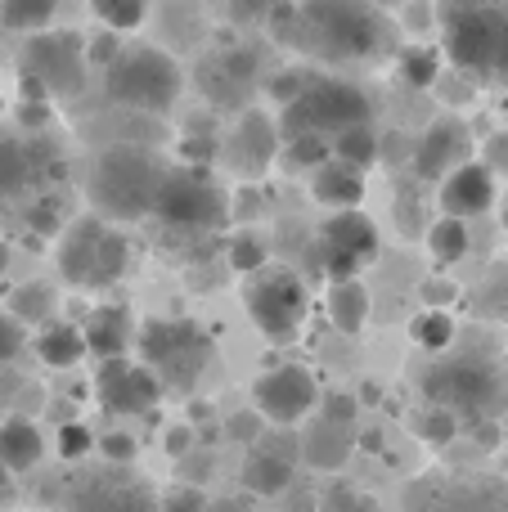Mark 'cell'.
Wrapping results in <instances>:
<instances>
[{
    "mask_svg": "<svg viewBox=\"0 0 508 512\" xmlns=\"http://www.w3.org/2000/svg\"><path fill=\"white\" fill-rule=\"evenodd\" d=\"M36 355H41L50 369H72V364L86 360V337L68 324H50L36 337Z\"/></svg>",
    "mask_w": 508,
    "mask_h": 512,
    "instance_id": "cell-27",
    "label": "cell"
},
{
    "mask_svg": "<svg viewBox=\"0 0 508 512\" xmlns=\"http://www.w3.org/2000/svg\"><path fill=\"white\" fill-rule=\"evenodd\" d=\"M401 27H410V32H428L432 23H437V9L432 5H401V18H396Z\"/></svg>",
    "mask_w": 508,
    "mask_h": 512,
    "instance_id": "cell-51",
    "label": "cell"
},
{
    "mask_svg": "<svg viewBox=\"0 0 508 512\" xmlns=\"http://www.w3.org/2000/svg\"><path fill=\"white\" fill-rule=\"evenodd\" d=\"M396 230H401L405 239L428 234V225H423V207H419V189H414V185L396 189Z\"/></svg>",
    "mask_w": 508,
    "mask_h": 512,
    "instance_id": "cell-37",
    "label": "cell"
},
{
    "mask_svg": "<svg viewBox=\"0 0 508 512\" xmlns=\"http://www.w3.org/2000/svg\"><path fill=\"white\" fill-rule=\"evenodd\" d=\"M68 512H153V499L122 472H104V477H86L72 490Z\"/></svg>",
    "mask_w": 508,
    "mask_h": 512,
    "instance_id": "cell-18",
    "label": "cell"
},
{
    "mask_svg": "<svg viewBox=\"0 0 508 512\" xmlns=\"http://www.w3.org/2000/svg\"><path fill=\"white\" fill-rule=\"evenodd\" d=\"M396 23L378 5H360V0H311L302 5V41L297 50L315 54V59L351 63V59H378L392 50Z\"/></svg>",
    "mask_w": 508,
    "mask_h": 512,
    "instance_id": "cell-3",
    "label": "cell"
},
{
    "mask_svg": "<svg viewBox=\"0 0 508 512\" xmlns=\"http://www.w3.org/2000/svg\"><path fill=\"white\" fill-rule=\"evenodd\" d=\"M252 212H261L257 185H243L239 194H230V221H252Z\"/></svg>",
    "mask_w": 508,
    "mask_h": 512,
    "instance_id": "cell-50",
    "label": "cell"
},
{
    "mask_svg": "<svg viewBox=\"0 0 508 512\" xmlns=\"http://www.w3.org/2000/svg\"><path fill=\"white\" fill-rule=\"evenodd\" d=\"M18 68L27 81L45 90V99L81 95V86H86V41L77 32H36L27 36Z\"/></svg>",
    "mask_w": 508,
    "mask_h": 512,
    "instance_id": "cell-11",
    "label": "cell"
},
{
    "mask_svg": "<svg viewBox=\"0 0 508 512\" xmlns=\"http://www.w3.org/2000/svg\"><path fill=\"white\" fill-rule=\"evenodd\" d=\"M329 149H333V162H342V167L365 176V171L378 162V131L374 126H351V131L333 135Z\"/></svg>",
    "mask_w": 508,
    "mask_h": 512,
    "instance_id": "cell-28",
    "label": "cell"
},
{
    "mask_svg": "<svg viewBox=\"0 0 508 512\" xmlns=\"http://www.w3.org/2000/svg\"><path fill=\"white\" fill-rule=\"evenodd\" d=\"M216 512H243V504H234V499H221V504H216Z\"/></svg>",
    "mask_w": 508,
    "mask_h": 512,
    "instance_id": "cell-56",
    "label": "cell"
},
{
    "mask_svg": "<svg viewBox=\"0 0 508 512\" xmlns=\"http://www.w3.org/2000/svg\"><path fill=\"white\" fill-rule=\"evenodd\" d=\"M32 185H41V180H36L32 144L14 140V135H0V198H18Z\"/></svg>",
    "mask_w": 508,
    "mask_h": 512,
    "instance_id": "cell-25",
    "label": "cell"
},
{
    "mask_svg": "<svg viewBox=\"0 0 508 512\" xmlns=\"http://www.w3.org/2000/svg\"><path fill=\"white\" fill-rule=\"evenodd\" d=\"M369 95L360 86L342 77H315L311 86L302 90V99L279 113V144L297 140V135H320V140H333V135L351 131V126H369Z\"/></svg>",
    "mask_w": 508,
    "mask_h": 512,
    "instance_id": "cell-8",
    "label": "cell"
},
{
    "mask_svg": "<svg viewBox=\"0 0 508 512\" xmlns=\"http://www.w3.org/2000/svg\"><path fill=\"white\" fill-rule=\"evenodd\" d=\"M252 396H257V414L266 423H297L315 409L320 387H315V373L302 364H279V369L261 373L252 382Z\"/></svg>",
    "mask_w": 508,
    "mask_h": 512,
    "instance_id": "cell-13",
    "label": "cell"
},
{
    "mask_svg": "<svg viewBox=\"0 0 508 512\" xmlns=\"http://www.w3.org/2000/svg\"><path fill=\"white\" fill-rule=\"evenodd\" d=\"M311 72H275V77H270V95L279 99V108H288L293 104V99H302V90L311 86Z\"/></svg>",
    "mask_w": 508,
    "mask_h": 512,
    "instance_id": "cell-45",
    "label": "cell"
},
{
    "mask_svg": "<svg viewBox=\"0 0 508 512\" xmlns=\"http://www.w3.org/2000/svg\"><path fill=\"white\" fill-rule=\"evenodd\" d=\"M437 207L450 221H464L468 216H486L495 207V176L482 167V162H464L459 171H450L437 189Z\"/></svg>",
    "mask_w": 508,
    "mask_h": 512,
    "instance_id": "cell-17",
    "label": "cell"
},
{
    "mask_svg": "<svg viewBox=\"0 0 508 512\" xmlns=\"http://www.w3.org/2000/svg\"><path fill=\"white\" fill-rule=\"evenodd\" d=\"M54 18V5L50 0H32V5H5L0 9V23L14 27V32H45V23Z\"/></svg>",
    "mask_w": 508,
    "mask_h": 512,
    "instance_id": "cell-36",
    "label": "cell"
},
{
    "mask_svg": "<svg viewBox=\"0 0 508 512\" xmlns=\"http://www.w3.org/2000/svg\"><path fill=\"white\" fill-rule=\"evenodd\" d=\"M473 310L486 319H508V261L486 270L482 288H477V297H473Z\"/></svg>",
    "mask_w": 508,
    "mask_h": 512,
    "instance_id": "cell-33",
    "label": "cell"
},
{
    "mask_svg": "<svg viewBox=\"0 0 508 512\" xmlns=\"http://www.w3.org/2000/svg\"><path fill=\"white\" fill-rule=\"evenodd\" d=\"M419 436L428 445H437V450H446V445L459 436V418L446 414V409H428V414L419 418Z\"/></svg>",
    "mask_w": 508,
    "mask_h": 512,
    "instance_id": "cell-40",
    "label": "cell"
},
{
    "mask_svg": "<svg viewBox=\"0 0 508 512\" xmlns=\"http://www.w3.org/2000/svg\"><path fill=\"white\" fill-rule=\"evenodd\" d=\"M356 512H378V504H374V499H365V495H360V504H356Z\"/></svg>",
    "mask_w": 508,
    "mask_h": 512,
    "instance_id": "cell-57",
    "label": "cell"
},
{
    "mask_svg": "<svg viewBox=\"0 0 508 512\" xmlns=\"http://www.w3.org/2000/svg\"><path fill=\"white\" fill-rule=\"evenodd\" d=\"M356 414H360V400L356 396H347V391H329L324 396V423H333V427H356Z\"/></svg>",
    "mask_w": 508,
    "mask_h": 512,
    "instance_id": "cell-41",
    "label": "cell"
},
{
    "mask_svg": "<svg viewBox=\"0 0 508 512\" xmlns=\"http://www.w3.org/2000/svg\"><path fill=\"white\" fill-rule=\"evenodd\" d=\"M95 18L108 32H135L149 18V5H140V0H95Z\"/></svg>",
    "mask_w": 508,
    "mask_h": 512,
    "instance_id": "cell-35",
    "label": "cell"
},
{
    "mask_svg": "<svg viewBox=\"0 0 508 512\" xmlns=\"http://www.w3.org/2000/svg\"><path fill=\"white\" fill-rule=\"evenodd\" d=\"M266 23H270V36H275L279 45H297V41H302V5L266 9Z\"/></svg>",
    "mask_w": 508,
    "mask_h": 512,
    "instance_id": "cell-39",
    "label": "cell"
},
{
    "mask_svg": "<svg viewBox=\"0 0 508 512\" xmlns=\"http://www.w3.org/2000/svg\"><path fill=\"white\" fill-rule=\"evenodd\" d=\"M158 512H212V504H207V495L198 486H176L162 495Z\"/></svg>",
    "mask_w": 508,
    "mask_h": 512,
    "instance_id": "cell-43",
    "label": "cell"
},
{
    "mask_svg": "<svg viewBox=\"0 0 508 512\" xmlns=\"http://www.w3.org/2000/svg\"><path fill=\"white\" fill-rule=\"evenodd\" d=\"M59 198H45V203H36L32 207V230H41V234H54L59 230Z\"/></svg>",
    "mask_w": 508,
    "mask_h": 512,
    "instance_id": "cell-52",
    "label": "cell"
},
{
    "mask_svg": "<svg viewBox=\"0 0 508 512\" xmlns=\"http://www.w3.org/2000/svg\"><path fill=\"white\" fill-rule=\"evenodd\" d=\"M45 454L41 427L32 418H5L0 423V468L14 477V472H32Z\"/></svg>",
    "mask_w": 508,
    "mask_h": 512,
    "instance_id": "cell-22",
    "label": "cell"
},
{
    "mask_svg": "<svg viewBox=\"0 0 508 512\" xmlns=\"http://www.w3.org/2000/svg\"><path fill=\"white\" fill-rule=\"evenodd\" d=\"M437 23L459 77L508 86V5H437Z\"/></svg>",
    "mask_w": 508,
    "mask_h": 512,
    "instance_id": "cell-4",
    "label": "cell"
},
{
    "mask_svg": "<svg viewBox=\"0 0 508 512\" xmlns=\"http://www.w3.org/2000/svg\"><path fill=\"white\" fill-rule=\"evenodd\" d=\"M396 68H401V81L414 90H428L441 81V50L437 45H405L396 54Z\"/></svg>",
    "mask_w": 508,
    "mask_h": 512,
    "instance_id": "cell-29",
    "label": "cell"
},
{
    "mask_svg": "<svg viewBox=\"0 0 508 512\" xmlns=\"http://www.w3.org/2000/svg\"><path fill=\"white\" fill-rule=\"evenodd\" d=\"M329 319H333V328L347 333V337L365 333V324H369V288L365 283L360 279L333 283L329 288Z\"/></svg>",
    "mask_w": 508,
    "mask_h": 512,
    "instance_id": "cell-26",
    "label": "cell"
},
{
    "mask_svg": "<svg viewBox=\"0 0 508 512\" xmlns=\"http://www.w3.org/2000/svg\"><path fill=\"white\" fill-rule=\"evenodd\" d=\"M428 256L437 265H455V261H464V252H468V225L464 221H450V216H437V221L428 225Z\"/></svg>",
    "mask_w": 508,
    "mask_h": 512,
    "instance_id": "cell-30",
    "label": "cell"
},
{
    "mask_svg": "<svg viewBox=\"0 0 508 512\" xmlns=\"http://www.w3.org/2000/svg\"><path fill=\"white\" fill-rule=\"evenodd\" d=\"M243 306L257 333H266L270 342H293L306 319V288L293 270H257L243 288Z\"/></svg>",
    "mask_w": 508,
    "mask_h": 512,
    "instance_id": "cell-10",
    "label": "cell"
},
{
    "mask_svg": "<svg viewBox=\"0 0 508 512\" xmlns=\"http://www.w3.org/2000/svg\"><path fill=\"white\" fill-rule=\"evenodd\" d=\"M95 450V436H90V427H81V423H63L59 427V454L63 459H86V454Z\"/></svg>",
    "mask_w": 508,
    "mask_h": 512,
    "instance_id": "cell-42",
    "label": "cell"
},
{
    "mask_svg": "<svg viewBox=\"0 0 508 512\" xmlns=\"http://www.w3.org/2000/svg\"><path fill=\"white\" fill-rule=\"evenodd\" d=\"M131 265V243L99 216H77L59 234V274L77 288H108Z\"/></svg>",
    "mask_w": 508,
    "mask_h": 512,
    "instance_id": "cell-9",
    "label": "cell"
},
{
    "mask_svg": "<svg viewBox=\"0 0 508 512\" xmlns=\"http://www.w3.org/2000/svg\"><path fill=\"white\" fill-rule=\"evenodd\" d=\"M5 265H9V248H5V243H0V270H5Z\"/></svg>",
    "mask_w": 508,
    "mask_h": 512,
    "instance_id": "cell-59",
    "label": "cell"
},
{
    "mask_svg": "<svg viewBox=\"0 0 508 512\" xmlns=\"http://www.w3.org/2000/svg\"><path fill=\"white\" fill-rule=\"evenodd\" d=\"M167 158L140 144H113L90 162L86 176V198H90V216L99 221H144L153 216L158 189L167 180Z\"/></svg>",
    "mask_w": 508,
    "mask_h": 512,
    "instance_id": "cell-1",
    "label": "cell"
},
{
    "mask_svg": "<svg viewBox=\"0 0 508 512\" xmlns=\"http://www.w3.org/2000/svg\"><path fill=\"white\" fill-rule=\"evenodd\" d=\"M284 508H288V512H320V508H315V495H311V490H293Z\"/></svg>",
    "mask_w": 508,
    "mask_h": 512,
    "instance_id": "cell-54",
    "label": "cell"
},
{
    "mask_svg": "<svg viewBox=\"0 0 508 512\" xmlns=\"http://www.w3.org/2000/svg\"><path fill=\"white\" fill-rule=\"evenodd\" d=\"M95 396L104 405V414L117 418H135V414H149L153 405L162 400V382L153 378L144 364L135 360H104L95 373Z\"/></svg>",
    "mask_w": 508,
    "mask_h": 512,
    "instance_id": "cell-12",
    "label": "cell"
},
{
    "mask_svg": "<svg viewBox=\"0 0 508 512\" xmlns=\"http://www.w3.org/2000/svg\"><path fill=\"white\" fill-rule=\"evenodd\" d=\"M428 409H446L459 423H495V414H508V373L486 351H450L432 360L419 378Z\"/></svg>",
    "mask_w": 508,
    "mask_h": 512,
    "instance_id": "cell-2",
    "label": "cell"
},
{
    "mask_svg": "<svg viewBox=\"0 0 508 512\" xmlns=\"http://www.w3.org/2000/svg\"><path fill=\"white\" fill-rule=\"evenodd\" d=\"M329 158H333V149H329V140H320V135H297V140H284V167L288 171H306V176H315Z\"/></svg>",
    "mask_w": 508,
    "mask_h": 512,
    "instance_id": "cell-34",
    "label": "cell"
},
{
    "mask_svg": "<svg viewBox=\"0 0 508 512\" xmlns=\"http://www.w3.org/2000/svg\"><path fill=\"white\" fill-rule=\"evenodd\" d=\"M23 342H27L23 324H18L14 315H5V310H0V360H14V355L23 351Z\"/></svg>",
    "mask_w": 508,
    "mask_h": 512,
    "instance_id": "cell-47",
    "label": "cell"
},
{
    "mask_svg": "<svg viewBox=\"0 0 508 512\" xmlns=\"http://www.w3.org/2000/svg\"><path fill=\"white\" fill-rule=\"evenodd\" d=\"M180 63L162 45H126L113 63L104 68V95L108 104L131 108V113H171L180 99Z\"/></svg>",
    "mask_w": 508,
    "mask_h": 512,
    "instance_id": "cell-5",
    "label": "cell"
},
{
    "mask_svg": "<svg viewBox=\"0 0 508 512\" xmlns=\"http://www.w3.org/2000/svg\"><path fill=\"white\" fill-rule=\"evenodd\" d=\"M0 495H9V472L0 468Z\"/></svg>",
    "mask_w": 508,
    "mask_h": 512,
    "instance_id": "cell-58",
    "label": "cell"
},
{
    "mask_svg": "<svg viewBox=\"0 0 508 512\" xmlns=\"http://www.w3.org/2000/svg\"><path fill=\"white\" fill-rule=\"evenodd\" d=\"M275 153H279V126H275V117H266L261 108H248V113L239 117V126H234L230 140H225V149L216 144V158L248 180H257L261 171L275 162Z\"/></svg>",
    "mask_w": 508,
    "mask_h": 512,
    "instance_id": "cell-16",
    "label": "cell"
},
{
    "mask_svg": "<svg viewBox=\"0 0 508 512\" xmlns=\"http://www.w3.org/2000/svg\"><path fill=\"white\" fill-rule=\"evenodd\" d=\"M320 248L342 252L360 265H374L378 252H383V239H378V225L365 212H333L320 230Z\"/></svg>",
    "mask_w": 508,
    "mask_h": 512,
    "instance_id": "cell-19",
    "label": "cell"
},
{
    "mask_svg": "<svg viewBox=\"0 0 508 512\" xmlns=\"http://www.w3.org/2000/svg\"><path fill=\"white\" fill-rule=\"evenodd\" d=\"M477 441H482L486 450H491V445H500V427H495V423H477Z\"/></svg>",
    "mask_w": 508,
    "mask_h": 512,
    "instance_id": "cell-55",
    "label": "cell"
},
{
    "mask_svg": "<svg viewBox=\"0 0 508 512\" xmlns=\"http://www.w3.org/2000/svg\"><path fill=\"white\" fill-rule=\"evenodd\" d=\"M153 216L171 234H216L230 225V189L212 176V167H171L158 189Z\"/></svg>",
    "mask_w": 508,
    "mask_h": 512,
    "instance_id": "cell-7",
    "label": "cell"
},
{
    "mask_svg": "<svg viewBox=\"0 0 508 512\" xmlns=\"http://www.w3.org/2000/svg\"><path fill=\"white\" fill-rule=\"evenodd\" d=\"M351 454H356V436H351V427H333V423H324L320 418V423L302 436V459L311 463V468H320V472L347 468Z\"/></svg>",
    "mask_w": 508,
    "mask_h": 512,
    "instance_id": "cell-23",
    "label": "cell"
},
{
    "mask_svg": "<svg viewBox=\"0 0 508 512\" xmlns=\"http://www.w3.org/2000/svg\"><path fill=\"white\" fill-rule=\"evenodd\" d=\"M225 432H230V441H243L252 445L261 436V414L257 409H239V414H230V423H225Z\"/></svg>",
    "mask_w": 508,
    "mask_h": 512,
    "instance_id": "cell-46",
    "label": "cell"
},
{
    "mask_svg": "<svg viewBox=\"0 0 508 512\" xmlns=\"http://www.w3.org/2000/svg\"><path fill=\"white\" fill-rule=\"evenodd\" d=\"M311 198L320 207H329V212H360V203H365V176L329 158L311 176Z\"/></svg>",
    "mask_w": 508,
    "mask_h": 512,
    "instance_id": "cell-21",
    "label": "cell"
},
{
    "mask_svg": "<svg viewBox=\"0 0 508 512\" xmlns=\"http://www.w3.org/2000/svg\"><path fill=\"white\" fill-rule=\"evenodd\" d=\"M257 50H225L198 63V90L212 99L216 108H243L248 113L252 86H257Z\"/></svg>",
    "mask_w": 508,
    "mask_h": 512,
    "instance_id": "cell-15",
    "label": "cell"
},
{
    "mask_svg": "<svg viewBox=\"0 0 508 512\" xmlns=\"http://www.w3.org/2000/svg\"><path fill=\"white\" fill-rule=\"evenodd\" d=\"M81 337H86V355H99V364H104V360H122L126 346H131V310H126V306L90 310Z\"/></svg>",
    "mask_w": 508,
    "mask_h": 512,
    "instance_id": "cell-20",
    "label": "cell"
},
{
    "mask_svg": "<svg viewBox=\"0 0 508 512\" xmlns=\"http://www.w3.org/2000/svg\"><path fill=\"white\" fill-rule=\"evenodd\" d=\"M99 450H104V459L113 463V468H126V463L135 459V441L126 432H108L104 441H99Z\"/></svg>",
    "mask_w": 508,
    "mask_h": 512,
    "instance_id": "cell-48",
    "label": "cell"
},
{
    "mask_svg": "<svg viewBox=\"0 0 508 512\" xmlns=\"http://www.w3.org/2000/svg\"><path fill=\"white\" fill-rule=\"evenodd\" d=\"M504 234H508V198H504Z\"/></svg>",
    "mask_w": 508,
    "mask_h": 512,
    "instance_id": "cell-60",
    "label": "cell"
},
{
    "mask_svg": "<svg viewBox=\"0 0 508 512\" xmlns=\"http://www.w3.org/2000/svg\"><path fill=\"white\" fill-rule=\"evenodd\" d=\"M54 306H59V297H54L50 283H23V288L9 297V315H14L18 324H45V319L54 315Z\"/></svg>",
    "mask_w": 508,
    "mask_h": 512,
    "instance_id": "cell-32",
    "label": "cell"
},
{
    "mask_svg": "<svg viewBox=\"0 0 508 512\" xmlns=\"http://www.w3.org/2000/svg\"><path fill=\"white\" fill-rule=\"evenodd\" d=\"M423 306L428 310H450L459 301V283H450L446 274H432V279H423Z\"/></svg>",
    "mask_w": 508,
    "mask_h": 512,
    "instance_id": "cell-44",
    "label": "cell"
},
{
    "mask_svg": "<svg viewBox=\"0 0 508 512\" xmlns=\"http://www.w3.org/2000/svg\"><path fill=\"white\" fill-rule=\"evenodd\" d=\"M189 450H194V436H189V427H171V436H167V454H171V459H185Z\"/></svg>",
    "mask_w": 508,
    "mask_h": 512,
    "instance_id": "cell-53",
    "label": "cell"
},
{
    "mask_svg": "<svg viewBox=\"0 0 508 512\" xmlns=\"http://www.w3.org/2000/svg\"><path fill=\"white\" fill-rule=\"evenodd\" d=\"M482 167L491 171L495 180H500V176H508V135H504V131H500V135H491V140H486Z\"/></svg>",
    "mask_w": 508,
    "mask_h": 512,
    "instance_id": "cell-49",
    "label": "cell"
},
{
    "mask_svg": "<svg viewBox=\"0 0 508 512\" xmlns=\"http://www.w3.org/2000/svg\"><path fill=\"white\" fill-rule=\"evenodd\" d=\"M243 486H248V495H261V499H279L293 490V463L284 459L279 450H252L248 459H243Z\"/></svg>",
    "mask_w": 508,
    "mask_h": 512,
    "instance_id": "cell-24",
    "label": "cell"
},
{
    "mask_svg": "<svg viewBox=\"0 0 508 512\" xmlns=\"http://www.w3.org/2000/svg\"><path fill=\"white\" fill-rule=\"evenodd\" d=\"M230 265L252 279L257 270H266V243H261L257 234H239V239L230 243Z\"/></svg>",
    "mask_w": 508,
    "mask_h": 512,
    "instance_id": "cell-38",
    "label": "cell"
},
{
    "mask_svg": "<svg viewBox=\"0 0 508 512\" xmlns=\"http://www.w3.org/2000/svg\"><path fill=\"white\" fill-rule=\"evenodd\" d=\"M455 333L459 328H455V315H450V310H423V315L410 324V337L432 355H446L450 346H455Z\"/></svg>",
    "mask_w": 508,
    "mask_h": 512,
    "instance_id": "cell-31",
    "label": "cell"
},
{
    "mask_svg": "<svg viewBox=\"0 0 508 512\" xmlns=\"http://www.w3.org/2000/svg\"><path fill=\"white\" fill-rule=\"evenodd\" d=\"M473 153V135H468V126L459 122V117H437V122L428 126V131L414 140V176L428 180V185H437V180H446L450 171H459Z\"/></svg>",
    "mask_w": 508,
    "mask_h": 512,
    "instance_id": "cell-14",
    "label": "cell"
},
{
    "mask_svg": "<svg viewBox=\"0 0 508 512\" xmlns=\"http://www.w3.org/2000/svg\"><path fill=\"white\" fill-rule=\"evenodd\" d=\"M135 346H140V364L162 382V391H194L216 351L194 319H144Z\"/></svg>",
    "mask_w": 508,
    "mask_h": 512,
    "instance_id": "cell-6",
    "label": "cell"
}]
</instances>
